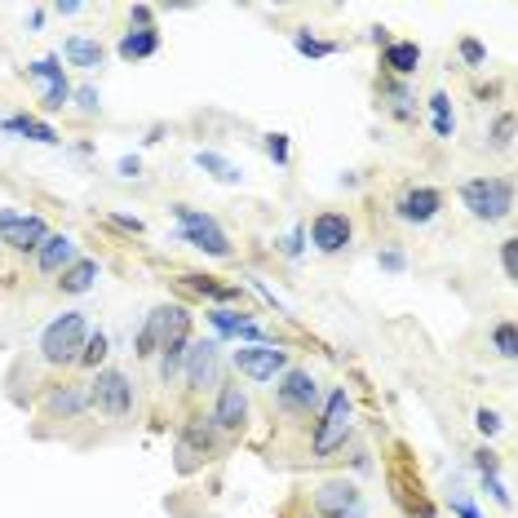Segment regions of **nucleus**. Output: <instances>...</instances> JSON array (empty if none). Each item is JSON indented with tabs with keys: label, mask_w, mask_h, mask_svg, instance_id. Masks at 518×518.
Wrapping results in <instances>:
<instances>
[{
	"label": "nucleus",
	"mask_w": 518,
	"mask_h": 518,
	"mask_svg": "<svg viewBox=\"0 0 518 518\" xmlns=\"http://www.w3.org/2000/svg\"><path fill=\"white\" fill-rule=\"evenodd\" d=\"M85 341H89L85 315H80V310H67V315H58L54 324L40 333V355H45L49 364H80Z\"/></svg>",
	"instance_id": "obj_1"
},
{
	"label": "nucleus",
	"mask_w": 518,
	"mask_h": 518,
	"mask_svg": "<svg viewBox=\"0 0 518 518\" xmlns=\"http://www.w3.org/2000/svg\"><path fill=\"white\" fill-rule=\"evenodd\" d=\"M461 204L470 209L479 222H501L514 209V186L505 178H474L461 186Z\"/></svg>",
	"instance_id": "obj_2"
},
{
	"label": "nucleus",
	"mask_w": 518,
	"mask_h": 518,
	"mask_svg": "<svg viewBox=\"0 0 518 518\" xmlns=\"http://www.w3.org/2000/svg\"><path fill=\"white\" fill-rule=\"evenodd\" d=\"M173 217H178L182 240L191 248H200V253H209V257H226V253H231V240H226V231L213 222L209 213L186 209V204H173Z\"/></svg>",
	"instance_id": "obj_3"
},
{
	"label": "nucleus",
	"mask_w": 518,
	"mask_h": 518,
	"mask_svg": "<svg viewBox=\"0 0 518 518\" xmlns=\"http://www.w3.org/2000/svg\"><path fill=\"white\" fill-rule=\"evenodd\" d=\"M213 443H217V426H213V417H191L182 426L178 434V448H173V465H178V474H191V470H200L204 461H209V452H213Z\"/></svg>",
	"instance_id": "obj_4"
},
{
	"label": "nucleus",
	"mask_w": 518,
	"mask_h": 518,
	"mask_svg": "<svg viewBox=\"0 0 518 518\" xmlns=\"http://www.w3.org/2000/svg\"><path fill=\"white\" fill-rule=\"evenodd\" d=\"M89 403L102 412V417L124 421L133 412V386H129V377L116 372V368L98 372V377H93V386H89Z\"/></svg>",
	"instance_id": "obj_5"
},
{
	"label": "nucleus",
	"mask_w": 518,
	"mask_h": 518,
	"mask_svg": "<svg viewBox=\"0 0 518 518\" xmlns=\"http://www.w3.org/2000/svg\"><path fill=\"white\" fill-rule=\"evenodd\" d=\"M350 417H355V403H350L346 390H333V399H328L324 417H319V430H315V457H328V452H337L341 443H346L350 434Z\"/></svg>",
	"instance_id": "obj_6"
},
{
	"label": "nucleus",
	"mask_w": 518,
	"mask_h": 518,
	"mask_svg": "<svg viewBox=\"0 0 518 518\" xmlns=\"http://www.w3.org/2000/svg\"><path fill=\"white\" fill-rule=\"evenodd\" d=\"M191 350V315L182 306H173V319H169V337L160 341V381H173L182 372V359Z\"/></svg>",
	"instance_id": "obj_7"
},
{
	"label": "nucleus",
	"mask_w": 518,
	"mask_h": 518,
	"mask_svg": "<svg viewBox=\"0 0 518 518\" xmlns=\"http://www.w3.org/2000/svg\"><path fill=\"white\" fill-rule=\"evenodd\" d=\"M45 240H49L45 217H27V213H14V209L0 213V244L18 248V253H36Z\"/></svg>",
	"instance_id": "obj_8"
},
{
	"label": "nucleus",
	"mask_w": 518,
	"mask_h": 518,
	"mask_svg": "<svg viewBox=\"0 0 518 518\" xmlns=\"http://www.w3.org/2000/svg\"><path fill=\"white\" fill-rule=\"evenodd\" d=\"M284 364H288V355L279 346H266V341H253V346L235 350V368L248 381H275V372H284Z\"/></svg>",
	"instance_id": "obj_9"
},
{
	"label": "nucleus",
	"mask_w": 518,
	"mask_h": 518,
	"mask_svg": "<svg viewBox=\"0 0 518 518\" xmlns=\"http://www.w3.org/2000/svg\"><path fill=\"white\" fill-rule=\"evenodd\" d=\"M443 209V195L434 191V186H408V191L399 195V204H395V213H399V222H408V226H426L434 222Z\"/></svg>",
	"instance_id": "obj_10"
},
{
	"label": "nucleus",
	"mask_w": 518,
	"mask_h": 518,
	"mask_svg": "<svg viewBox=\"0 0 518 518\" xmlns=\"http://www.w3.org/2000/svg\"><path fill=\"white\" fill-rule=\"evenodd\" d=\"M350 235H355V226H350L346 213H319L315 222H310V244H315L319 253H341V248L350 244Z\"/></svg>",
	"instance_id": "obj_11"
},
{
	"label": "nucleus",
	"mask_w": 518,
	"mask_h": 518,
	"mask_svg": "<svg viewBox=\"0 0 518 518\" xmlns=\"http://www.w3.org/2000/svg\"><path fill=\"white\" fill-rule=\"evenodd\" d=\"M279 403H284L288 412H310L315 408V399H319V386H315V377L302 368H293V372H284V381H279Z\"/></svg>",
	"instance_id": "obj_12"
},
{
	"label": "nucleus",
	"mask_w": 518,
	"mask_h": 518,
	"mask_svg": "<svg viewBox=\"0 0 518 518\" xmlns=\"http://www.w3.org/2000/svg\"><path fill=\"white\" fill-rule=\"evenodd\" d=\"M315 510L324 514V518H346V514H355V510H359V492H355V483H346V479H328L324 488L315 492Z\"/></svg>",
	"instance_id": "obj_13"
},
{
	"label": "nucleus",
	"mask_w": 518,
	"mask_h": 518,
	"mask_svg": "<svg viewBox=\"0 0 518 518\" xmlns=\"http://www.w3.org/2000/svg\"><path fill=\"white\" fill-rule=\"evenodd\" d=\"M182 364H186V381H191L195 390L213 386L217 381V341H191Z\"/></svg>",
	"instance_id": "obj_14"
},
{
	"label": "nucleus",
	"mask_w": 518,
	"mask_h": 518,
	"mask_svg": "<svg viewBox=\"0 0 518 518\" xmlns=\"http://www.w3.org/2000/svg\"><path fill=\"white\" fill-rule=\"evenodd\" d=\"M248 417V395L240 386H222V395H217V412H213V426L217 430H240Z\"/></svg>",
	"instance_id": "obj_15"
},
{
	"label": "nucleus",
	"mask_w": 518,
	"mask_h": 518,
	"mask_svg": "<svg viewBox=\"0 0 518 518\" xmlns=\"http://www.w3.org/2000/svg\"><path fill=\"white\" fill-rule=\"evenodd\" d=\"M36 262H40V271L45 275L67 271V266L76 262V240H71V235H49V240L36 248Z\"/></svg>",
	"instance_id": "obj_16"
},
{
	"label": "nucleus",
	"mask_w": 518,
	"mask_h": 518,
	"mask_svg": "<svg viewBox=\"0 0 518 518\" xmlns=\"http://www.w3.org/2000/svg\"><path fill=\"white\" fill-rule=\"evenodd\" d=\"M45 408L54 412V417H80L85 408H93V403H89V386H85V381H71V386L49 390Z\"/></svg>",
	"instance_id": "obj_17"
},
{
	"label": "nucleus",
	"mask_w": 518,
	"mask_h": 518,
	"mask_svg": "<svg viewBox=\"0 0 518 518\" xmlns=\"http://www.w3.org/2000/svg\"><path fill=\"white\" fill-rule=\"evenodd\" d=\"M169 319H173V306H155L147 315V324L138 333V359H151L160 350V341L169 337Z\"/></svg>",
	"instance_id": "obj_18"
},
{
	"label": "nucleus",
	"mask_w": 518,
	"mask_h": 518,
	"mask_svg": "<svg viewBox=\"0 0 518 518\" xmlns=\"http://www.w3.org/2000/svg\"><path fill=\"white\" fill-rule=\"evenodd\" d=\"M120 58L124 62H138V58H151L155 54V49H160V31H155V27H129V31H124V36H120Z\"/></svg>",
	"instance_id": "obj_19"
},
{
	"label": "nucleus",
	"mask_w": 518,
	"mask_h": 518,
	"mask_svg": "<svg viewBox=\"0 0 518 518\" xmlns=\"http://www.w3.org/2000/svg\"><path fill=\"white\" fill-rule=\"evenodd\" d=\"M209 319H213V328H217V333L244 337L248 346H253V341H257V324H253V319H248V315H240V310H213Z\"/></svg>",
	"instance_id": "obj_20"
},
{
	"label": "nucleus",
	"mask_w": 518,
	"mask_h": 518,
	"mask_svg": "<svg viewBox=\"0 0 518 518\" xmlns=\"http://www.w3.org/2000/svg\"><path fill=\"white\" fill-rule=\"evenodd\" d=\"M93 279H98V262H93V257H80V262H71L67 271H62V293H89Z\"/></svg>",
	"instance_id": "obj_21"
},
{
	"label": "nucleus",
	"mask_w": 518,
	"mask_h": 518,
	"mask_svg": "<svg viewBox=\"0 0 518 518\" xmlns=\"http://www.w3.org/2000/svg\"><path fill=\"white\" fill-rule=\"evenodd\" d=\"M5 129L9 133H23V138H31V142H45V147H54V142H58V133L49 129L45 120H36V116H9Z\"/></svg>",
	"instance_id": "obj_22"
},
{
	"label": "nucleus",
	"mask_w": 518,
	"mask_h": 518,
	"mask_svg": "<svg viewBox=\"0 0 518 518\" xmlns=\"http://www.w3.org/2000/svg\"><path fill=\"white\" fill-rule=\"evenodd\" d=\"M62 54H67V62H76V67H98V62H102V45L93 36H71L67 45H62Z\"/></svg>",
	"instance_id": "obj_23"
},
{
	"label": "nucleus",
	"mask_w": 518,
	"mask_h": 518,
	"mask_svg": "<svg viewBox=\"0 0 518 518\" xmlns=\"http://www.w3.org/2000/svg\"><path fill=\"white\" fill-rule=\"evenodd\" d=\"M421 62V49L412 45V40H399V45H386V67L395 71V76H412Z\"/></svg>",
	"instance_id": "obj_24"
},
{
	"label": "nucleus",
	"mask_w": 518,
	"mask_h": 518,
	"mask_svg": "<svg viewBox=\"0 0 518 518\" xmlns=\"http://www.w3.org/2000/svg\"><path fill=\"white\" fill-rule=\"evenodd\" d=\"M195 164H200V169L209 173V178L226 182V186H231V182H240V169H235L231 160H222V155H217V151H200V155H195Z\"/></svg>",
	"instance_id": "obj_25"
},
{
	"label": "nucleus",
	"mask_w": 518,
	"mask_h": 518,
	"mask_svg": "<svg viewBox=\"0 0 518 518\" xmlns=\"http://www.w3.org/2000/svg\"><path fill=\"white\" fill-rule=\"evenodd\" d=\"M430 111H434V133H439V138H452L457 120H452V102H448V93H434V98H430Z\"/></svg>",
	"instance_id": "obj_26"
},
{
	"label": "nucleus",
	"mask_w": 518,
	"mask_h": 518,
	"mask_svg": "<svg viewBox=\"0 0 518 518\" xmlns=\"http://www.w3.org/2000/svg\"><path fill=\"white\" fill-rule=\"evenodd\" d=\"M186 284H191L200 297H213V302H235V297H240V288H222V284H213V279H204V275H186Z\"/></svg>",
	"instance_id": "obj_27"
},
{
	"label": "nucleus",
	"mask_w": 518,
	"mask_h": 518,
	"mask_svg": "<svg viewBox=\"0 0 518 518\" xmlns=\"http://www.w3.org/2000/svg\"><path fill=\"white\" fill-rule=\"evenodd\" d=\"M492 346H496V355H501V359H514V355H518V333H514V324H496V328H492Z\"/></svg>",
	"instance_id": "obj_28"
},
{
	"label": "nucleus",
	"mask_w": 518,
	"mask_h": 518,
	"mask_svg": "<svg viewBox=\"0 0 518 518\" xmlns=\"http://www.w3.org/2000/svg\"><path fill=\"white\" fill-rule=\"evenodd\" d=\"M293 45H297V54H306V58H328V54H337V45H328V40L306 36V31H297V36H293Z\"/></svg>",
	"instance_id": "obj_29"
},
{
	"label": "nucleus",
	"mask_w": 518,
	"mask_h": 518,
	"mask_svg": "<svg viewBox=\"0 0 518 518\" xmlns=\"http://www.w3.org/2000/svg\"><path fill=\"white\" fill-rule=\"evenodd\" d=\"M492 147L496 151H510L514 147V116L505 111V116H496V124H492Z\"/></svg>",
	"instance_id": "obj_30"
},
{
	"label": "nucleus",
	"mask_w": 518,
	"mask_h": 518,
	"mask_svg": "<svg viewBox=\"0 0 518 518\" xmlns=\"http://www.w3.org/2000/svg\"><path fill=\"white\" fill-rule=\"evenodd\" d=\"M102 355H107V333H89L85 350H80V364H85V368H98Z\"/></svg>",
	"instance_id": "obj_31"
},
{
	"label": "nucleus",
	"mask_w": 518,
	"mask_h": 518,
	"mask_svg": "<svg viewBox=\"0 0 518 518\" xmlns=\"http://www.w3.org/2000/svg\"><path fill=\"white\" fill-rule=\"evenodd\" d=\"M27 76H36V80H49V85H58V80H67L62 76V67H58V58H36L27 67Z\"/></svg>",
	"instance_id": "obj_32"
},
{
	"label": "nucleus",
	"mask_w": 518,
	"mask_h": 518,
	"mask_svg": "<svg viewBox=\"0 0 518 518\" xmlns=\"http://www.w3.org/2000/svg\"><path fill=\"white\" fill-rule=\"evenodd\" d=\"M67 102H71V85H67V80H58V85H49V89H45V107H49V111L67 107Z\"/></svg>",
	"instance_id": "obj_33"
},
{
	"label": "nucleus",
	"mask_w": 518,
	"mask_h": 518,
	"mask_svg": "<svg viewBox=\"0 0 518 518\" xmlns=\"http://www.w3.org/2000/svg\"><path fill=\"white\" fill-rule=\"evenodd\" d=\"M266 155H271L275 164H288V138L284 133H271V138H266Z\"/></svg>",
	"instance_id": "obj_34"
},
{
	"label": "nucleus",
	"mask_w": 518,
	"mask_h": 518,
	"mask_svg": "<svg viewBox=\"0 0 518 518\" xmlns=\"http://www.w3.org/2000/svg\"><path fill=\"white\" fill-rule=\"evenodd\" d=\"M501 266H505V275H510V279H518V240L501 244Z\"/></svg>",
	"instance_id": "obj_35"
},
{
	"label": "nucleus",
	"mask_w": 518,
	"mask_h": 518,
	"mask_svg": "<svg viewBox=\"0 0 518 518\" xmlns=\"http://www.w3.org/2000/svg\"><path fill=\"white\" fill-rule=\"evenodd\" d=\"M474 426H479L483 434H496V430H501V417H496V412H488V408H483L479 417H474Z\"/></svg>",
	"instance_id": "obj_36"
},
{
	"label": "nucleus",
	"mask_w": 518,
	"mask_h": 518,
	"mask_svg": "<svg viewBox=\"0 0 518 518\" xmlns=\"http://www.w3.org/2000/svg\"><path fill=\"white\" fill-rule=\"evenodd\" d=\"M71 98L80 102V111H98V107H102V98H98L93 89H80V93H71Z\"/></svg>",
	"instance_id": "obj_37"
},
{
	"label": "nucleus",
	"mask_w": 518,
	"mask_h": 518,
	"mask_svg": "<svg viewBox=\"0 0 518 518\" xmlns=\"http://www.w3.org/2000/svg\"><path fill=\"white\" fill-rule=\"evenodd\" d=\"M452 514H457V518H483L470 501H465V496H452Z\"/></svg>",
	"instance_id": "obj_38"
},
{
	"label": "nucleus",
	"mask_w": 518,
	"mask_h": 518,
	"mask_svg": "<svg viewBox=\"0 0 518 518\" xmlns=\"http://www.w3.org/2000/svg\"><path fill=\"white\" fill-rule=\"evenodd\" d=\"M381 266H386V271H403V248H386V253H381Z\"/></svg>",
	"instance_id": "obj_39"
},
{
	"label": "nucleus",
	"mask_w": 518,
	"mask_h": 518,
	"mask_svg": "<svg viewBox=\"0 0 518 518\" xmlns=\"http://www.w3.org/2000/svg\"><path fill=\"white\" fill-rule=\"evenodd\" d=\"M461 58H465V62H483V45H479V40H465V45H461Z\"/></svg>",
	"instance_id": "obj_40"
},
{
	"label": "nucleus",
	"mask_w": 518,
	"mask_h": 518,
	"mask_svg": "<svg viewBox=\"0 0 518 518\" xmlns=\"http://www.w3.org/2000/svg\"><path fill=\"white\" fill-rule=\"evenodd\" d=\"M138 169H142V164L133 160V155H124V160H120V173H124V178H138Z\"/></svg>",
	"instance_id": "obj_41"
},
{
	"label": "nucleus",
	"mask_w": 518,
	"mask_h": 518,
	"mask_svg": "<svg viewBox=\"0 0 518 518\" xmlns=\"http://www.w3.org/2000/svg\"><path fill=\"white\" fill-rule=\"evenodd\" d=\"M474 465H479L483 474H496V457H492V452H479V461H474Z\"/></svg>",
	"instance_id": "obj_42"
},
{
	"label": "nucleus",
	"mask_w": 518,
	"mask_h": 518,
	"mask_svg": "<svg viewBox=\"0 0 518 518\" xmlns=\"http://www.w3.org/2000/svg\"><path fill=\"white\" fill-rule=\"evenodd\" d=\"M111 222H116V226H124V231H133V235L142 231V222H138V217H111Z\"/></svg>",
	"instance_id": "obj_43"
}]
</instances>
